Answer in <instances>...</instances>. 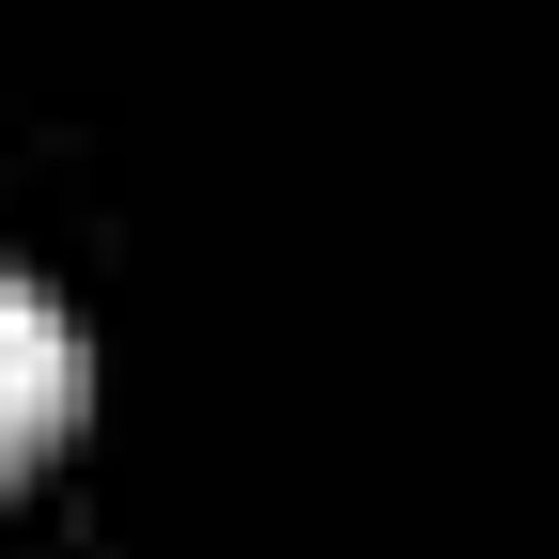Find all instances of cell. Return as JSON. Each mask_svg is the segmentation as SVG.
<instances>
[{
	"label": "cell",
	"instance_id": "1",
	"mask_svg": "<svg viewBox=\"0 0 559 559\" xmlns=\"http://www.w3.org/2000/svg\"><path fill=\"white\" fill-rule=\"evenodd\" d=\"M79 373H94V358H79V311H62L47 280L0 264V481H16L62 419H79Z\"/></svg>",
	"mask_w": 559,
	"mask_h": 559
}]
</instances>
